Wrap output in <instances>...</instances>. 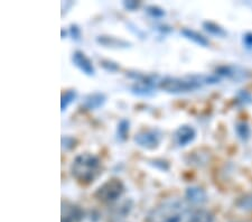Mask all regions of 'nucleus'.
Wrapping results in <instances>:
<instances>
[{"instance_id": "4468645a", "label": "nucleus", "mask_w": 252, "mask_h": 222, "mask_svg": "<svg viewBox=\"0 0 252 222\" xmlns=\"http://www.w3.org/2000/svg\"><path fill=\"white\" fill-rule=\"evenodd\" d=\"M181 34L184 36L186 39H189L190 42L197 44V45H200L202 47H207L210 45V40L207 39L205 36H203L196 31L190 30V28H183L181 31Z\"/></svg>"}, {"instance_id": "f8f14e48", "label": "nucleus", "mask_w": 252, "mask_h": 222, "mask_svg": "<svg viewBox=\"0 0 252 222\" xmlns=\"http://www.w3.org/2000/svg\"><path fill=\"white\" fill-rule=\"evenodd\" d=\"M107 101V96L102 92H93L84 96L82 107L87 110H96L103 106Z\"/></svg>"}, {"instance_id": "7c9ffc66", "label": "nucleus", "mask_w": 252, "mask_h": 222, "mask_svg": "<svg viewBox=\"0 0 252 222\" xmlns=\"http://www.w3.org/2000/svg\"><path fill=\"white\" fill-rule=\"evenodd\" d=\"M64 35L66 36V32H65L64 28H63V30H62V38H64Z\"/></svg>"}, {"instance_id": "a211bd4d", "label": "nucleus", "mask_w": 252, "mask_h": 222, "mask_svg": "<svg viewBox=\"0 0 252 222\" xmlns=\"http://www.w3.org/2000/svg\"><path fill=\"white\" fill-rule=\"evenodd\" d=\"M129 130H130V121L126 118L121 119L117 125V130H116L117 140L120 141V143H124V141L127 140Z\"/></svg>"}, {"instance_id": "a878e982", "label": "nucleus", "mask_w": 252, "mask_h": 222, "mask_svg": "<svg viewBox=\"0 0 252 222\" xmlns=\"http://www.w3.org/2000/svg\"><path fill=\"white\" fill-rule=\"evenodd\" d=\"M68 34H70L72 39L75 40V42H79L81 39V36H82L81 28L76 25V24H71L70 28H68Z\"/></svg>"}, {"instance_id": "bb28decb", "label": "nucleus", "mask_w": 252, "mask_h": 222, "mask_svg": "<svg viewBox=\"0 0 252 222\" xmlns=\"http://www.w3.org/2000/svg\"><path fill=\"white\" fill-rule=\"evenodd\" d=\"M237 101L239 103H241L242 106H246V104H249L250 102H252V98L251 95L249 92H247L245 90H241L237 95Z\"/></svg>"}, {"instance_id": "f257e3e1", "label": "nucleus", "mask_w": 252, "mask_h": 222, "mask_svg": "<svg viewBox=\"0 0 252 222\" xmlns=\"http://www.w3.org/2000/svg\"><path fill=\"white\" fill-rule=\"evenodd\" d=\"M220 82L218 75H189L185 78H173L166 76L161 79L158 88L169 95H184L196 91L207 84H217Z\"/></svg>"}, {"instance_id": "423d86ee", "label": "nucleus", "mask_w": 252, "mask_h": 222, "mask_svg": "<svg viewBox=\"0 0 252 222\" xmlns=\"http://www.w3.org/2000/svg\"><path fill=\"white\" fill-rule=\"evenodd\" d=\"M133 140L141 148L147 149V151H155L161 143L162 132L158 128H147L136 134Z\"/></svg>"}, {"instance_id": "393cba45", "label": "nucleus", "mask_w": 252, "mask_h": 222, "mask_svg": "<svg viewBox=\"0 0 252 222\" xmlns=\"http://www.w3.org/2000/svg\"><path fill=\"white\" fill-rule=\"evenodd\" d=\"M148 164L152 165L154 168L159 169V171H161V172H167L169 169V163L165 159H150V160H148Z\"/></svg>"}, {"instance_id": "9d476101", "label": "nucleus", "mask_w": 252, "mask_h": 222, "mask_svg": "<svg viewBox=\"0 0 252 222\" xmlns=\"http://www.w3.org/2000/svg\"><path fill=\"white\" fill-rule=\"evenodd\" d=\"M95 42L99 45L107 48H115V50H123V48L131 47L132 44L127 39L116 37L111 35H99L96 36Z\"/></svg>"}, {"instance_id": "f03ea898", "label": "nucleus", "mask_w": 252, "mask_h": 222, "mask_svg": "<svg viewBox=\"0 0 252 222\" xmlns=\"http://www.w3.org/2000/svg\"><path fill=\"white\" fill-rule=\"evenodd\" d=\"M102 173V161L94 154L82 153L72 161L71 175L82 185H90Z\"/></svg>"}, {"instance_id": "aec40b11", "label": "nucleus", "mask_w": 252, "mask_h": 222, "mask_svg": "<svg viewBox=\"0 0 252 222\" xmlns=\"http://www.w3.org/2000/svg\"><path fill=\"white\" fill-rule=\"evenodd\" d=\"M235 132H237V136L239 139L242 141H248L251 136V128L248 123L245 121H240L237 125H235Z\"/></svg>"}, {"instance_id": "dca6fc26", "label": "nucleus", "mask_w": 252, "mask_h": 222, "mask_svg": "<svg viewBox=\"0 0 252 222\" xmlns=\"http://www.w3.org/2000/svg\"><path fill=\"white\" fill-rule=\"evenodd\" d=\"M188 222H214V215L209 210L198 209L190 215Z\"/></svg>"}, {"instance_id": "f3484780", "label": "nucleus", "mask_w": 252, "mask_h": 222, "mask_svg": "<svg viewBox=\"0 0 252 222\" xmlns=\"http://www.w3.org/2000/svg\"><path fill=\"white\" fill-rule=\"evenodd\" d=\"M203 28H204V31L207 32L210 35L217 36V37L223 38L227 35L226 31L221 25H219V24L214 22H210V20H206V22L203 23Z\"/></svg>"}, {"instance_id": "9b49d317", "label": "nucleus", "mask_w": 252, "mask_h": 222, "mask_svg": "<svg viewBox=\"0 0 252 222\" xmlns=\"http://www.w3.org/2000/svg\"><path fill=\"white\" fill-rule=\"evenodd\" d=\"M217 75L218 76H224L227 79H232L235 81H240L247 78V73L245 70H242L239 66H232V65H222L217 68Z\"/></svg>"}, {"instance_id": "5701e85b", "label": "nucleus", "mask_w": 252, "mask_h": 222, "mask_svg": "<svg viewBox=\"0 0 252 222\" xmlns=\"http://www.w3.org/2000/svg\"><path fill=\"white\" fill-rule=\"evenodd\" d=\"M100 65L102 66L107 72H110V73H116V72L120 71L119 64L112 60H101Z\"/></svg>"}, {"instance_id": "7ed1b4c3", "label": "nucleus", "mask_w": 252, "mask_h": 222, "mask_svg": "<svg viewBox=\"0 0 252 222\" xmlns=\"http://www.w3.org/2000/svg\"><path fill=\"white\" fill-rule=\"evenodd\" d=\"M188 207L181 200L162 202L148 213V222H182Z\"/></svg>"}, {"instance_id": "1a4fd4ad", "label": "nucleus", "mask_w": 252, "mask_h": 222, "mask_svg": "<svg viewBox=\"0 0 252 222\" xmlns=\"http://www.w3.org/2000/svg\"><path fill=\"white\" fill-rule=\"evenodd\" d=\"M84 218L82 208L72 202H62V222H81Z\"/></svg>"}, {"instance_id": "412c9836", "label": "nucleus", "mask_w": 252, "mask_h": 222, "mask_svg": "<svg viewBox=\"0 0 252 222\" xmlns=\"http://www.w3.org/2000/svg\"><path fill=\"white\" fill-rule=\"evenodd\" d=\"M145 11L147 13L150 17L155 18V19H160L164 18L166 16V11L164 8H161L157 5H148L146 6Z\"/></svg>"}, {"instance_id": "6ab92c4d", "label": "nucleus", "mask_w": 252, "mask_h": 222, "mask_svg": "<svg viewBox=\"0 0 252 222\" xmlns=\"http://www.w3.org/2000/svg\"><path fill=\"white\" fill-rule=\"evenodd\" d=\"M76 98H78V92L74 89H70V90L65 91L62 95V98H61V110H62V112L66 110L74 102Z\"/></svg>"}, {"instance_id": "20e7f679", "label": "nucleus", "mask_w": 252, "mask_h": 222, "mask_svg": "<svg viewBox=\"0 0 252 222\" xmlns=\"http://www.w3.org/2000/svg\"><path fill=\"white\" fill-rule=\"evenodd\" d=\"M126 187L124 182L113 177V179L105 181L103 184H101L95 190L94 197L97 201H100L101 203L113 204L124 195Z\"/></svg>"}, {"instance_id": "ddd939ff", "label": "nucleus", "mask_w": 252, "mask_h": 222, "mask_svg": "<svg viewBox=\"0 0 252 222\" xmlns=\"http://www.w3.org/2000/svg\"><path fill=\"white\" fill-rule=\"evenodd\" d=\"M185 199L192 204H203L207 201V194L204 189L194 185L185 190Z\"/></svg>"}, {"instance_id": "b1692460", "label": "nucleus", "mask_w": 252, "mask_h": 222, "mask_svg": "<svg viewBox=\"0 0 252 222\" xmlns=\"http://www.w3.org/2000/svg\"><path fill=\"white\" fill-rule=\"evenodd\" d=\"M62 148L64 151H72L76 147V144H78V140H76L73 136H62Z\"/></svg>"}, {"instance_id": "2eb2a0df", "label": "nucleus", "mask_w": 252, "mask_h": 222, "mask_svg": "<svg viewBox=\"0 0 252 222\" xmlns=\"http://www.w3.org/2000/svg\"><path fill=\"white\" fill-rule=\"evenodd\" d=\"M133 207V201L131 199H127L121 202L120 204L116 205V208H113L112 215L116 219H124L127 217L130 212H131Z\"/></svg>"}, {"instance_id": "6e6552de", "label": "nucleus", "mask_w": 252, "mask_h": 222, "mask_svg": "<svg viewBox=\"0 0 252 222\" xmlns=\"http://www.w3.org/2000/svg\"><path fill=\"white\" fill-rule=\"evenodd\" d=\"M196 138V130L189 125H182L174 132V140L177 146L186 147Z\"/></svg>"}, {"instance_id": "cd10ccee", "label": "nucleus", "mask_w": 252, "mask_h": 222, "mask_svg": "<svg viewBox=\"0 0 252 222\" xmlns=\"http://www.w3.org/2000/svg\"><path fill=\"white\" fill-rule=\"evenodd\" d=\"M123 6L126 10L136 11L137 9H139V7L141 6V2L138 1V0H125L123 2Z\"/></svg>"}, {"instance_id": "0eeeda50", "label": "nucleus", "mask_w": 252, "mask_h": 222, "mask_svg": "<svg viewBox=\"0 0 252 222\" xmlns=\"http://www.w3.org/2000/svg\"><path fill=\"white\" fill-rule=\"evenodd\" d=\"M72 63L85 75L93 76L95 74V67L93 65L92 61L82 51H75L72 54Z\"/></svg>"}, {"instance_id": "4be33fe9", "label": "nucleus", "mask_w": 252, "mask_h": 222, "mask_svg": "<svg viewBox=\"0 0 252 222\" xmlns=\"http://www.w3.org/2000/svg\"><path fill=\"white\" fill-rule=\"evenodd\" d=\"M237 207L245 211H252V193L240 196L235 202Z\"/></svg>"}, {"instance_id": "c85d7f7f", "label": "nucleus", "mask_w": 252, "mask_h": 222, "mask_svg": "<svg viewBox=\"0 0 252 222\" xmlns=\"http://www.w3.org/2000/svg\"><path fill=\"white\" fill-rule=\"evenodd\" d=\"M243 45L248 50H252V33H247L243 35Z\"/></svg>"}, {"instance_id": "c756f323", "label": "nucleus", "mask_w": 252, "mask_h": 222, "mask_svg": "<svg viewBox=\"0 0 252 222\" xmlns=\"http://www.w3.org/2000/svg\"><path fill=\"white\" fill-rule=\"evenodd\" d=\"M156 30L159 31L160 33L166 34V33H170V32L173 31V28L168 25H165V24H160V25L156 26Z\"/></svg>"}, {"instance_id": "39448f33", "label": "nucleus", "mask_w": 252, "mask_h": 222, "mask_svg": "<svg viewBox=\"0 0 252 222\" xmlns=\"http://www.w3.org/2000/svg\"><path fill=\"white\" fill-rule=\"evenodd\" d=\"M127 75L135 81L132 86L130 87V91H131L132 95L138 96L152 95L160 82V80L155 74H142L138 73V72H129Z\"/></svg>"}]
</instances>
